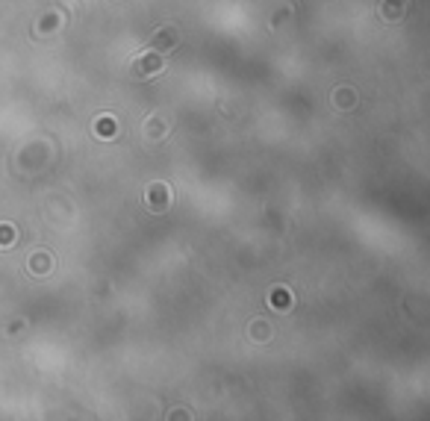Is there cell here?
Here are the masks:
<instances>
[{"label":"cell","mask_w":430,"mask_h":421,"mask_svg":"<svg viewBox=\"0 0 430 421\" xmlns=\"http://www.w3.org/2000/svg\"><path fill=\"white\" fill-rule=\"evenodd\" d=\"M94 133L97 136H103V139H109V136H115V121L106 115V118H97L94 121Z\"/></svg>","instance_id":"obj_1"},{"label":"cell","mask_w":430,"mask_h":421,"mask_svg":"<svg viewBox=\"0 0 430 421\" xmlns=\"http://www.w3.org/2000/svg\"><path fill=\"white\" fill-rule=\"evenodd\" d=\"M162 191H168V189H165L162 183L150 186V191H147V203H150L153 209H162V206H165V200H159V194H162Z\"/></svg>","instance_id":"obj_2"},{"label":"cell","mask_w":430,"mask_h":421,"mask_svg":"<svg viewBox=\"0 0 430 421\" xmlns=\"http://www.w3.org/2000/svg\"><path fill=\"white\" fill-rule=\"evenodd\" d=\"M174 33H177L174 27H162V30H159V44H168V41L174 44V41H177V36H174Z\"/></svg>","instance_id":"obj_3"},{"label":"cell","mask_w":430,"mask_h":421,"mask_svg":"<svg viewBox=\"0 0 430 421\" xmlns=\"http://www.w3.org/2000/svg\"><path fill=\"white\" fill-rule=\"evenodd\" d=\"M12 239H15V230H12V227H0V242H6L3 248H9Z\"/></svg>","instance_id":"obj_4"},{"label":"cell","mask_w":430,"mask_h":421,"mask_svg":"<svg viewBox=\"0 0 430 421\" xmlns=\"http://www.w3.org/2000/svg\"><path fill=\"white\" fill-rule=\"evenodd\" d=\"M274 304H277V306H286V304H292V298L286 301V298H283V289H274Z\"/></svg>","instance_id":"obj_5"}]
</instances>
